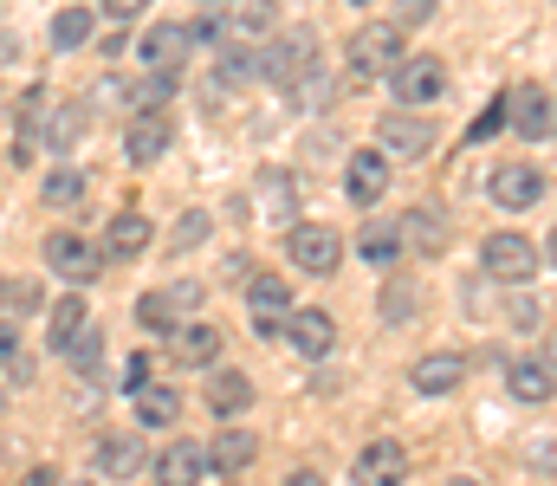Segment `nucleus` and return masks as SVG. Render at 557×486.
<instances>
[{
    "label": "nucleus",
    "instance_id": "nucleus-1",
    "mask_svg": "<svg viewBox=\"0 0 557 486\" xmlns=\"http://www.w3.org/2000/svg\"><path fill=\"white\" fill-rule=\"evenodd\" d=\"M311 65H324V59H318V33H311V26H292V33H278V39L260 46V78L278 85V91H285V85H298Z\"/></svg>",
    "mask_w": 557,
    "mask_h": 486
},
{
    "label": "nucleus",
    "instance_id": "nucleus-2",
    "mask_svg": "<svg viewBox=\"0 0 557 486\" xmlns=\"http://www.w3.org/2000/svg\"><path fill=\"white\" fill-rule=\"evenodd\" d=\"M539 266H545V253L532 247V234H486L480 240V273L499 286H525Z\"/></svg>",
    "mask_w": 557,
    "mask_h": 486
},
{
    "label": "nucleus",
    "instance_id": "nucleus-3",
    "mask_svg": "<svg viewBox=\"0 0 557 486\" xmlns=\"http://www.w3.org/2000/svg\"><path fill=\"white\" fill-rule=\"evenodd\" d=\"M285 260H292L298 273L324 279V273H337L344 240H337V227H324V221H292V227H285Z\"/></svg>",
    "mask_w": 557,
    "mask_h": 486
},
{
    "label": "nucleus",
    "instance_id": "nucleus-4",
    "mask_svg": "<svg viewBox=\"0 0 557 486\" xmlns=\"http://www.w3.org/2000/svg\"><path fill=\"white\" fill-rule=\"evenodd\" d=\"M389 91H396L403 111H428V104L447 98V65L428 59V52H403V65L389 72Z\"/></svg>",
    "mask_w": 557,
    "mask_h": 486
},
{
    "label": "nucleus",
    "instance_id": "nucleus-5",
    "mask_svg": "<svg viewBox=\"0 0 557 486\" xmlns=\"http://www.w3.org/2000/svg\"><path fill=\"white\" fill-rule=\"evenodd\" d=\"M486 195H493V208L525 214V208H539V201L552 195V175H545L539 162H499L493 182H486Z\"/></svg>",
    "mask_w": 557,
    "mask_h": 486
},
{
    "label": "nucleus",
    "instance_id": "nucleus-6",
    "mask_svg": "<svg viewBox=\"0 0 557 486\" xmlns=\"http://www.w3.org/2000/svg\"><path fill=\"white\" fill-rule=\"evenodd\" d=\"M39 260L65 279V286H91L98 273H104V253L85 240V234H72V227H59V234H46V247H39Z\"/></svg>",
    "mask_w": 557,
    "mask_h": 486
},
{
    "label": "nucleus",
    "instance_id": "nucleus-7",
    "mask_svg": "<svg viewBox=\"0 0 557 486\" xmlns=\"http://www.w3.org/2000/svg\"><path fill=\"white\" fill-rule=\"evenodd\" d=\"M376 150L396 162H428L434 157V124L421 111H383L376 117Z\"/></svg>",
    "mask_w": 557,
    "mask_h": 486
},
{
    "label": "nucleus",
    "instance_id": "nucleus-8",
    "mask_svg": "<svg viewBox=\"0 0 557 486\" xmlns=\"http://www.w3.org/2000/svg\"><path fill=\"white\" fill-rule=\"evenodd\" d=\"M396 65H403V33H396L389 20L350 33V72H357V78H389Z\"/></svg>",
    "mask_w": 557,
    "mask_h": 486
},
{
    "label": "nucleus",
    "instance_id": "nucleus-9",
    "mask_svg": "<svg viewBox=\"0 0 557 486\" xmlns=\"http://www.w3.org/2000/svg\"><path fill=\"white\" fill-rule=\"evenodd\" d=\"M278 331H285V337H292V350H298V357H311V363H324V357H331V344H337V319H331L324 306H292Z\"/></svg>",
    "mask_w": 557,
    "mask_h": 486
},
{
    "label": "nucleus",
    "instance_id": "nucleus-10",
    "mask_svg": "<svg viewBox=\"0 0 557 486\" xmlns=\"http://www.w3.org/2000/svg\"><path fill=\"white\" fill-rule=\"evenodd\" d=\"M175 150V124H169V111H137L131 124H124V157L149 169V162H162Z\"/></svg>",
    "mask_w": 557,
    "mask_h": 486
},
{
    "label": "nucleus",
    "instance_id": "nucleus-11",
    "mask_svg": "<svg viewBox=\"0 0 557 486\" xmlns=\"http://www.w3.org/2000/svg\"><path fill=\"white\" fill-rule=\"evenodd\" d=\"M506 124H512L525 144H545V137H552V91H545V85L506 91Z\"/></svg>",
    "mask_w": 557,
    "mask_h": 486
},
{
    "label": "nucleus",
    "instance_id": "nucleus-12",
    "mask_svg": "<svg viewBox=\"0 0 557 486\" xmlns=\"http://www.w3.org/2000/svg\"><path fill=\"white\" fill-rule=\"evenodd\" d=\"M149 240H156L149 214H137V208H117V214L104 221V240H98V253H104V260H143V253H149Z\"/></svg>",
    "mask_w": 557,
    "mask_h": 486
},
{
    "label": "nucleus",
    "instance_id": "nucleus-13",
    "mask_svg": "<svg viewBox=\"0 0 557 486\" xmlns=\"http://www.w3.org/2000/svg\"><path fill=\"white\" fill-rule=\"evenodd\" d=\"M403 481H409V448L389 441V435L363 441V454H357V486H403Z\"/></svg>",
    "mask_w": 557,
    "mask_h": 486
},
{
    "label": "nucleus",
    "instance_id": "nucleus-14",
    "mask_svg": "<svg viewBox=\"0 0 557 486\" xmlns=\"http://www.w3.org/2000/svg\"><path fill=\"white\" fill-rule=\"evenodd\" d=\"M344 195H350L357 208H376V201L389 195V157H383V150H357V157L344 162Z\"/></svg>",
    "mask_w": 557,
    "mask_h": 486
},
{
    "label": "nucleus",
    "instance_id": "nucleus-15",
    "mask_svg": "<svg viewBox=\"0 0 557 486\" xmlns=\"http://www.w3.org/2000/svg\"><path fill=\"white\" fill-rule=\"evenodd\" d=\"M156 486H201L208 481V448L201 441H169L156 461H149Z\"/></svg>",
    "mask_w": 557,
    "mask_h": 486
},
{
    "label": "nucleus",
    "instance_id": "nucleus-16",
    "mask_svg": "<svg viewBox=\"0 0 557 486\" xmlns=\"http://www.w3.org/2000/svg\"><path fill=\"white\" fill-rule=\"evenodd\" d=\"M169 350H175V363L182 370H214L221 363V324H175L169 331Z\"/></svg>",
    "mask_w": 557,
    "mask_h": 486
},
{
    "label": "nucleus",
    "instance_id": "nucleus-17",
    "mask_svg": "<svg viewBox=\"0 0 557 486\" xmlns=\"http://www.w3.org/2000/svg\"><path fill=\"white\" fill-rule=\"evenodd\" d=\"M260 78V46H247V39H234L221 59H214V85H208V98L221 104V98H234L240 85H253Z\"/></svg>",
    "mask_w": 557,
    "mask_h": 486
},
{
    "label": "nucleus",
    "instance_id": "nucleus-18",
    "mask_svg": "<svg viewBox=\"0 0 557 486\" xmlns=\"http://www.w3.org/2000/svg\"><path fill=\"white\" fill-rule=\"evenodd\" d=\"M409 383H416L421 396H454L467 383V357L460 350H428L416 370H409Z\"/></svg>",
    "mask_w": 557,
    "mask_h": 486
},
{
    "label": "nucleus",
    "instance_id": "nucleus-19",
    "mask_svg": "<svg viewBox=\"0 0 557 486\" xmlns=\"http://www.w3.org/2000/svg\"><path fill=\"white\" fill-rule=\"evenodd\" d=\"M201 402H208V415H214V422H234V415H247V409H253V383H247L240 370H214V376H208V389H201Z\"/></svg>",
    "mask_w": 557,
    "mask_h": 486
},
{
    "label": "nucleus",
    "instance_id": "nucleus-20",
    "mask_svg": "<svg viewBox=\"0 0 557 486\" xmlns=\"http://www.w3.org/2000/svg\"><path fill=\"white\" fill-rule=\"evenodd\" d=\"M260 461V435H247V428H221L214 441H208V474H247Z\"/></svg>",
    "mask_w": 557,
    "mask_h": 486
},
{
    "label": "nucleus",
    "instance_id": "nucleus-21",
    "mask_svg": "<svg viewBox=\"0 0 557 486\" xmlns=\"http://www.w3.org/2000/svg\"><path fill=\"white\" fill-rule=\"evenodd\" d=\"M506 389L519 396V402H552L557 376H552V357L539 350V357H512L506 363Z\"/></svg>",
    "mask_w": 557,
    "mask_h": 486
},
{
    "label": "nucleus",
    "instance_id": "nucleus-22",
    "mask_svg": "<svg viewBox=\"0 0 557 486\" xmlns=\"http://www.w3.org/2000/svg\"><path fill=\"white\" fill-rule=\"evenodd\" d=\"M91 468H98L104 481H131V474L149 468V454H143L137 435H104V441H98V454H91Z\"/></svg>",
    "mask_w": 557,
    "mask_h": 486
},
{
    "label": "nucleus",
    "instance_id": "nucleus-23",
    "mask_svg": "<svg viewBox=\"0 0 557 486\" xmlns=\"http://www.w3.org/2000/svg\"><path fill=\"white\" fill-rule=\"evenodd\" d=\"M357 253H363L370 273H396V260H403V234H396V221H370V227L357 234Z\"/></svg>",
    "mask_w": 557,
    "mask_h": 486
},
{
    "label": "nucleus",
    "instance_id": "nucleus-24",
    "mask_svg": "<svg viewBox=\"0 0 557 486\" xmlns=\"http://www.w3.org/2000/svg\"><path fill=\"white\" fill-rule=\"evenodd\" d=\"M240 286H247V306H253V319L285 324V312H292V286H285L278 273H247Z\"/></svg>",
    "mask_w": 557,
    "mask_h": 486
},
{
    "label": "nucleus",
    "instance_id": "nucleus-25",
    "mask_svg": "<svg viewBox=\"0 0 557 486\" xmlns=\"http://www.w3.org/2000/svg\"><path fill=\"white\" fill-rule=\"evenodd\" d=\"M85 324H91V306H85L78 292H65V299L52 306V319H46V350H52V357H65V344H72Z\"/></svg>",
    "mask_w": 557,
    "mask_h": 486
},
{
    "label": "nucleus",
    "instance_id": "nucleus-26",
    "mask_svg": "<svg viewBox=\"0 0 557 486\" xmlns=\"http://www.w3.org/2000/svg\"><path fill=\"white\" fill-rule=\"evenodd\" d=\"M221 20H227V33H240V39L253 46L260 33L278 26V0H234V7H221Z\"/></svg>",
    "mask_w": 557,
    "mask_h": 486
},
{
    "label": "nucleus",
    "instance_id": "nucleus-27",
    "mask_svg": "<svg viewBox=\"0 0 557 486\" xmlns=\"http://www.w3.org/2000/svg\"><path fill=\"white\" fill-rule=\"evenodd\" d=\"M131 409H137L143 428H169V422L182 415V396H175L169 383H143V389H131Z\"/></svg>",
    "mask_w": 557,
    "mask_h": 486
},
{
    "label": "nucleus",
    "instance_id": "nucleus-28",
    "mask_svg": "<svg viewBox=\"0 0 557 486\" xmlns=\"http://www.w3.org/2000/svg\"><path fill=\"white\" fill-rule=\"evenodd\" d=\"M396 234H403V247H416V253H441L454 227H447V214H441V208H416Z\"/></svg>",
    "mask_w": 557,
    "mask_h": 486
},
{
    "label": "nucleus",
    "instance_id": "nucleus-29",
    "mask_svg": "<svg viewBox=\"0 0 557 486\" xmlns=\"http://www.w3.org/2000/svg\"><path fill=\"white\" fill-rule=\"evenodd\" d=\"M188 59V26H149L143 33V65H182Z\"/></svg>",
    "mask_w": 557,
    "mask_h": 486
},
{
    "label": "nucleus",
    "instance_id": "nucleus-30",
    "mask_svg": "<svg viewBox=\"0 0 557 486\" xmlns=\"http://www.w3.org/2000/svg\"><path fill=\"white\" fill-rule=\"evenodd\" d=\"M175 85H182V65H149V78L131 91V104H137V111H162V104L175 98Z\"/></svg>",
    "mask_w": 557,
    "mask_h": 486
},
{
    "label": "nucleus",
    "instance_id": "nucleus-31",
    "mask_svg": "<svg viewBox=\"0 0 557 486\" xmlns=\"http://www.w3.org/2000/svg\"><path fill=\"white\" fill-rule=\"evenodd\" d=\"M65 363H72V376H98V370H104V331L85 324V331L65 344Z\"/></svg>",
    "mask_w": 557,
    "mask_h": 486
},
{
    "label": "nucleus",
    "instance_id": "nucleus-32",
    "mask_svg": "<svg viewBox=\"0 0 557 486\" xmlns=\"http://www.w3.org/2000/svg\"><path fill=\"white\" fill-rule=\"evenodd\" d=\"M416 306H421L416 279H389V286H383V299H376V312H383V324H389V331H403V324L416 319Z\"/></svg>",
    "mask_w": 557,
    "mask_h": 486
},
{
    "label": "nucleus",
    "instance_id": "nucleus-33",
    "mask_svg": "<svg viewBox=\"0 0 557 486\" xmlns=\"http://www.w3.org/2000/svg\"><path fill=\"white\" fill-rule=\"evenodd\" d=\"M52 46H59V52L91 46V7H65V13H52Z\"/></svg>",
    "mask_w": 557,
    "mask_h": 486
},
{
    "label": "nucleus",
    "instance_id": "nucleus-34",
    "mask_svg": "<svg viewBox=\"0 0 557 486\" xmlns=\"http://www.w3.org/2000/svg\"><path fill=\"white\" fill-rule=\"evenodd\" d=\"M39 201H46V208H78V201H85V175H78V169H52L46 188H39Z\"/></svg>",
    "mask_w": 557,
    "mask_h": 486
},
{
    "label": "nucleus",
    "instance_id": "nucleus-35",
    "mask_svg": "<svg viewBox=\"0 0 557 486\" xmlns=\"http://www.w3.org/2000/svg\"><path fill=\"white\" fill-rule=\"evenodd\" d=\"M137 324L143 331H149V337H169V331H175V306H169V299H162V286H156V292H143L137 299Z\"/></svg>",
    "mask_w": 557,
    "mask_h": 486
},
{
    "label": "nucleus",
    "instance_id": "nucleus-36",
    "mask_svg": "<svg viewBox=\"0 0 557 486\" xmlns=\"http://www.w3.org/2000/svg\"><path fill=\"white\" fill-rule=\"evenodd\" d=\"M46 299H39V286L33 279H0V319H26V312H39Z\"/></svg>",
    "mask_w": 557,
    "mask_h": 486
},
{
    "label": "nucleus",
    "instance_id": "nucleus-37",
    "mask_svg": "<svg viewBox=\"0 0 557 486\" xmlns=\"http://www.w3.org/2000/svg\"><path fill=\"white\" fill-rule=\"evenodd\" d=\"M285 91H292V104H298V111H318V104L331 98V72H324V65H311V72H305L298 85H285Z\"/></svg>",
    "mask_w": 557,
    "mask_h": 486
},
{
    "label": "nucleus",
    "instance_id": "nucleus-38",
    "mask_svg": "<svg viewBox=\"0 0 557 486\" xmlns=\"http://www.w3.org/2000/svg\"><path fill=\"white\" fill-rule=\"evenodd\" d=\"M208 227H214V221H208V208H188V214L175 221V234H169V253H188V247H201V240H208Z\"/></svg>",
    "mask_w": 557,
    "mask_h": 486
},
{
    "label": "nucleus",
    "instance_id": "nucleus-39",
    "mask_svg": "<svg viewBox=\"0 0 557 486\" xmlns=\"http://www.w3.org/2000/svg\"><path fill=\"white\" fill-rule=\"evenodd\" d=\"M143 383H156V357H149V350L124 357V370H117V389H124V396H131V389H143Z\"/></svg>",
    "mask_w": 557,
    "mask_h": 486
},
{
    "label": "nucleus",
    "instance_id": "nucleus-40",
    "mask_svg": "<svg viewBox=\"0 0 557 486\" xmlns=\"http://www.w3.org/2000/svg\"><path fill=\"white\" fill-rule=\"evenodd\" d=\"M227 39V20H221V7H208L195 26H188V46H221Z\"/></svg>",
    "mask_w": 557,
    "mask_h": 486
},
{
    "label": "nucleus",
    "instance_id": "nucleus-41",
    "mask_svg": "<svg viewBox=\"0 0 557 486\" xmlns=\"http://www.w3.org/2000/svg\"><path fill=\"white\" fill-rule=\"evenodd\" d=\"M428 20H434V0H396V20L389 26L409 33V26H428Z\"/></svg>",
    "mask_w": 557,
    "mask_h": 486
},
{
    "label": "nucleus",
    "instance_id": "nucleus-42",
    "mask_svg": "<svg viewBox=\"0 0 557 486\" xmlns=\"http://www.w3.org/2000/svg\"><path fill=\"white\" fill-rule=\"evenodd\" d=\"M162 299H169V306H175V319H182V312H195V306H201V286H195V279H175V286H162Z\"/></svg>",
    "mask_w": 557,
    "mask_h": 486
},
{
    "label": "nucleus",
    "instance_id": "nucleus-43",
    "mask_svg": "<svg viewBox=\"0 0 557 486\" xmlns=\"http://www.w3.org/2000/svg\"><path fill=\"white\" fill-rule=\"evenodd\" d=\"M493 130H506V98H499V104H493V111H480V124H473V130H467V144H486V137H493Z\"/></svg>",
    "mask_w": 557,
    "mask_h": 486
},
{
    "label": "nucleus",
    "instance_id": "nucleus-44",
    "mask_svg": "<svg viewBox=\"0 0 557 486\" xmlns=\"http://www.w3.org/2000/svg\"><path fill=\"white\" fill-rule=\"evenodd\" d=\"M143 13H149V0H104V20H111V26H131Z\"/></svg>",
    "mask_w": 557,
    "mask_h": 486
},
{
    "label": "nucleus",
    "instance_id": "nucleus-45",
    "mask_svg": "<svg viewBox=\"0 0 557 486\" xmlns=\"http://www.w3.org/2000/svg\"><path fill=\"white\" fill-rule=\"evenodd\" d=\"M20 357V319H0V370Z\"/></svg>",
    "mask_w": 557,
    "mask_h": 486
},
{
    "label": "nucleus",
    "instance_id": "nucleus-46",
    "mask_svg": "<svg viewBox=\"0 0 557 486\" xmlns=\"http://www.w3.org/2000/svg\"><path fill=\"white\" fill-rule=\"evenodd\" d=\"M98 52H104V59H117V52H131V26H111V33L98 39Z\"/></svg>",
    "mask_w": 557,
    "mask_h": 486
},
{
    "label": "nucleus",
    "instance_id": "nucleus-47",
    "mask_svg": "<svg viewBox=\"0 0 557 486\" xmlns=\"http://www.w3.org/2000/svg\"><path fill=\"white\" fill-rule=\"evenodd\" d=\"M539 319H545V306H539V299H519V306H512V324H519V331H532Z\"/></svg>",
    "mask_w": 557,
    "mask_h": 486
},
{
    "label": "nucleus",
    "instance_id": "nucleus-48",
    "mask_svg": "<svg viewBox=\"0 0 557 486\" xmlns=\"http://www.w3.org/2000/svg\"><path fill=\"white\" fill-rule=\"evenodd\" d=\"M20 486H65V481H59L52 468H26V474H20Z\"/></svg>",
    "mask_w": 557,
    "mask_h": 486
},
{
    "label": "nucleus",
    "instance_id": "nucleus-49",
    "mask_svg": "<svg viewBox=\"0 0 557 486\" xmlns=\"http://www.w3.org/2000/svg\"><path fill=\"white\" fill-rule=\"evenodd\" d=\"M285 486H331V481H324L318 468H292V474H285Z\"/></svg>",
    "mask_w": 557,
    "mask_h": 486
},
{
    "label": "nucleus",
    "instance_id": "nucleus-50",
    "mask_svg": "<svg viewBox=\"0 0 557 486\" xmlns=\"http://www.w3.org/2000/svg\"><path fill=\"white\" fill-rule=\"evenodd\" d=\"M201 7H234V0H201Z\"/></svg>",
    "mask_w": 557,
    "mask_h": 486
},
{
    "label": "nucleus",
    "instance_id": "nucleus-51",
    "mask_svg": "<svg viewBox=\"0 0 557 486\" xmlns=\"http://www.w3.org/2000/svg\"><path fill=\"white\" fill-rule=\"evenodd\" d=\"M447 486H480V481H447Z\"/></svg>",
    "mask_w": 557,
    "mask_h": 486
},
{
    "label": "nucleus",
    "instance_id": "nucleus-52",
    "mask_svg": "<svg viewBox=\"0 0 557 486\" xmlns=\"http://www.w3.org/2000/svg\"><path fill=\"white\" fill-rule=\"evenodd\" d=\"M350 7H376V0H350Z\"/></svg>",
    "mask_w": 557,
    "mask_h": 486
}]
</instances>
